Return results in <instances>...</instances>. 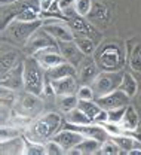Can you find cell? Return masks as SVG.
I'll use <instances>...</instances> for the list:
<instances>
[{
    "mask_svg": "<svg viewBox=\"0 0 141 155\" xmlns=\"http://www.w3.org/2000/svg\"><path fill=\"white\" fill-rule=\"evenodd\" d=\"M74 42L77 43V46L80 48V51L85 55H94L98 43L94 40L92 38H88V36H80V35H76L74 36Z\"/></svg>",
    "mask_w": 141,
    "mask_h": 155,
    "instance_id": "26",
    "label": "cell"
},
{
    "mask_svg": "<svg viewBox=\"0 0 141 155\" xmlns=\"http://www.w3.org/2000/svg\"><path fill=\"white\" fill-rule=\"evenodd\" d=\"M55 101H57V106L62 114H67L73 109L77 107V103H79V98L76 94H70V96H55Z\"/></svg>",
    "mask_w": 141,
    "mask_h": 155,
    "instance_id": "25",
    "label": "cell"
},
{
    "mask_svg": "<svg viewBox=\"0 0 141 155\" xmlns=\"http://www.w3.org/2000/svg\"><path fill=\"white\" fill-rule=\"evenodd\" d=\"M0 85L11 88L14 91L24 90V58L21 60L17 66H14L11 70L2 73L0 76Z\"/></svg>",
    "mask_w": 141,
    "mask_h": 155,
    "instance_id": "10",
    "label": "cell"
},
{
    "mask_svg": "<svg viewBox=\"0 0 141 155\" xmlns=\"http://www.w3.org/2000/svg\"><path fill=\"white\" fill-rule=\"evenodd\" d=\"M0 100H2V104H3V106L11 107L12 104L17 103L18 94H17V91H14V90H11V88L2 87V91H0Z\"/></svg>",
    "mask_w": 141,
    "mask_h": 155,
    "instance_id": "28",
    "label": "cell"
},
{
    "mask_svg": "<svg viewBox=\"0 0 141 155\" xmlns=\"http://www.w3.org/2000/svg\"><path fill=\"white\" fill-rule=\"evenodd\" d=\"M46 70L33 57H24V91L39 97L46 96Z\"/></svg>",
    "mask_w": 141,
    "mask_h": 155,
    "instance_id": "3",
    "label": "cell"
},
{
    "mask_svg": "<svg viewBox=\"0 0 141 155\" xmlns=\"http://www.w3.org/2000/svg\"><path fill=\"white\" fill-rule=\"evenodd\" d=\"M24 148H25V136L24 134H18L15 137H11V139H6V140L0 142V152H2V155L24 154Z\"/></svg>",
    "mask_w": 141,
    "mask_h": 155,
    "instance_id": "20",
    "label": "cell"
},
{
    "mask_svg": "<svg viewBox=\"0 0 141 155\" xmlns=\"http://www.w3.org/2000/svg\"><path fill=\"white\" fill-rule=\"evenodd\" d=\"M58 49H60L61 55L64 57V60L68 61V63H71L76 69L82 63V60L86 57L80 51V48L77 46V43L74 40H62V42H58Z\"/></svg>",
    "mask_w": 141,
    "mask_h": 155,
    "instance_id": "14",
    "label": "cell"
},
{
    "mask_svg": "<svg viewBox=\"0 0 141 155\" xmlns=\"http://www.w3.org/2000/svg\"><path fill=\"white\" fill-rule=\"evenodd\" d=\"M95 27L98 25H105L110 22V8L107 6V3H102V2H94V6H92V11L91 14L86 17Z\"/></svg>",
    "mask_w": 141,
    "mask_h": 155,
    "instance_id": "17",
    "label": "cell"
},
{
    "mask_svg": "<svg viewBox=\"0 0 141 155\" xmlns=\"http://www.w3.org/2000/svg\"><path fill=\"white\" fill-rule=\"evenodd\" d=\"M128 51V67L132 73H141V42L138 39H131L126 42Z\"/></svg>",
    "mask_w": 141,
    "mask_h": 155,
    "instance_id": "16",
    "label": "cell"
},
{
    "mask_svg": "<svg viewBox=\"0 0 141 155\" xmlns=\"http://www.w3.org/2000/svg\"><path fill=\"white\" fill-rule=\"evenodd\" d=\"M119 90H122L123 93H126L131 98H134V97L138 94V82H137L135 76L132 75V72H126L125 70Z\"/></svg>",
    "mask_w": 141,
    "mask_h": 155,
    "instance_id": "22",
    "label": "cell"
},
{
    "mask_svg": "<svg viewBox=\"0 0 141 155\" xmlns=\"http://www.w3.org/2000/svg\"><path fill=\"white\" fill-rule=\"evenodd\" d=\"M62 115L58 112H48L43 114L39 118H36L34 121H31L25 130L24 136L33 142H39V143H46L48 140H51L54 136L60 131L62 125Z\"/></svg>",
    "mask_w": 141,
    "mask_h": 155,
    "instance_id": "2",
    "label": "cell"
},
{
    "mask_svg": "<svg viewBox=\"0 0 141 155\" xmlns=\"http://www.w3.org/2000/svg\"><path fill=\"white\" fill-rule=\"evenodd\" d=\"M24 155H48L45 143L33 142L25 137V148H24Z\"/></svg>",
    "mask_w": 141,
    "mask_h": 155,
    "instance_id": "27",
    "label": "cell"
},
{
    "mask_svg": "<svg viewBox=\"0 0 141 155\" xmlns=\"http://www.w3.org/2000/svg\"><path fill=\"white\" fill-rule=\"evenodd\" d=\"M21 61L20 54L17 51H3L0 58V73H5L11 70L14 66H17Z\"/></svg>",
    "mask_w": 141,
    "mask_h": 155,
    "instance_id": "24",
    "label": "cell"
},
{
    "mask_svg": "<svg viewBox=\"0 0 141 155\" xmlns=\"http://www.w3.org/2000/svg\"><path fill=\"white\" fill-rule=\"evenodd\" d=\"M123 73H125V70H119V72H104V70H101L91 84V87L95 93V98L118 90L121 87Z\"/></svg>",
    "mask_w": 141,
    "mask_h": 155,
    "instance_id": "5",
    "label": "cell"
},
{
    "mask_svg": "<svg viewBox=\"0 0 141 155\" xmlns=\"http://www.w3.org/2000/svg\"><path fill=\"white\" fill-rule=\"evenodd\" d=\"M64 121L67 124H73V125H88V124H92V119L88 115H85L79 107L64 114Z\"/></svg>",
    "mask_w": 141,
    "mask_h": 155,
    "instance_id": "23",
    "label": "cell"
},
{
    "mask_svg": "<svg viewBox=\"0 0 141 155\" xmlns=\"http://www.w3.org/2000/svg\"><path fill=\"white\" fill-rule=\"evenodd\" d=\"M94 58L100 70H104V72L125 70L128 66L126 42H122L119 39L101 40L94 52Z\"/></svg>",
    "mask_w": 141,
    "mask_h": 155,
    "instance_id": "1",
    "label": "cell"
},
{
    "mask_svg": "<svg viewBox=\"0 0 141 155\" xmlns=\"http://www.w3.org/2000/svg\"><path fill=\"white\" fill-rule=\"evenodd\" d=\"M51 46H58V40L49 31H46L45 27L42 25L28 38L25 45L22 46V52L25 55H34L36 52H39L45 48H51Z\"/></svg>",
    "mask_w": 141,
    "mask_h": 155,
    "instance_id": "6",
    "label": "cell"
},
{
    "mask_svg": "<svg viewBox=\"0 0 141 155\" xmlns=\"http://www.w3.org/2000/svg\"><path fill=\"white\" fill-rule=\"evenodd\" d=\"M76 96H77L79 100H95V93H94L92 87L86 85V84H80L79 85V90H77Z\"/></svg>",
    "mask_w": 141,
    "mask_h": 155,
    "instance_id": "31",
    "label": "cell"
},
{
    "mask_svg": "<svg viewBox=\"0 0 141 155\" xmlns=\"http://www.w3.org/2000/svg\"><path fill=\"white\" fill-rule=\"evenodd\" d=\"M43 27L46 31H49L58 42L62 40H74V31L68 25V22L64 18H45Z\"/></svg>",
    "mask_w": 141,
    "mask_h": 155,
    "instance_id": "9",
    "label": "cell"
},
{
    "mask_svg": "<svg viewBox=\"0 0 141 155\" xmlns=\"http://www.w3.org/2000/svg\"><path fill=\"white\" fill-rule=\"evenodd\" d=\"M65 76H77V69L68 61H62L58 66H55L52 69H48L46 70V84H49L51 81L61 79V78Z\"/></svg>",
    "mask_w": 141,
    "mask_h": 155,
    "instance_id": "19",
    "label": "cell"
},
{
    "mask_svg": "<svg viewBox=\"0 0 141 155\" xmlns=\"http://www.w3.org/2000/svg\"><path fill=\"white\" fill-rule=\"evenodd\" d=\"M100 67L95 61L94 55H86L82 60V63L77 66V79L80 84H86L91 85L92 81L97 78V75L100 73Z\"/></svg>",
    "mask_w": 141,
    "mask_h": 155,
    "instance_id": "12",
    "label": "cell"
},
{
    "mask_svg": "<svg viewBox=\"0 0 141 155\" xmlns=\"http://www.w3.org/2000/svg\"><path fill=\"white\" fill-rule=\"evenodd\" d=\"M125 110H126V106H125V107H118V109L107 110V112H108V121H107V122H111V124H121Z\"/></svg>",
    "mask_w": 141,
    "mask_h": 155,
    "instance_id": "33",
    "label": "cell"
},
{
    "mask_svg": "<svg viewBox=\"0 0 141 155\" xmlns=\"http://www.w3.org/2000/svg\"><path fill=\"white\" fill-rule=\"evenodd\" d=\"M52 139H54L55 142H58L61 146L65 149V152L68 154L71 149H74L82 140L85 139V136L82 134V133H79V131H76V130H73V128L62 127Z\"/></svg>",
    "mask_w": 141,
    "mask_h": 155,
    "instance_id": "13",
    "label": "cell"
},
{
    "mask_svg": "<svg viewBox=\"0 0 141 155\" xmlns=\"http://www.w3.org/2000/svg\"><path fill=\"white\" fill-rule=\"evenodd\" d=\"M42 97L30 94L25 91V94H22L21 97H18L17 103H15V110L17 114H20L22 116L27 118H34L42 112L43 104H42Z\"/></svg>",
    "mask_w": 141,
    "mask_h": 155,
    "instance_id": "7",
    "label": "cell"
},
{
    "mask_svg": "<svg viewBox=\"0 0 141 155\" xmlns=\"http://www.w3.org/2000/svg\"><path fill=\"white\" fill-rule=\"evenodd\" d=\"M33 57L36 58L39 63H40L42 67H43L45 70H48V69H52V67L58 66L60 63L65 61V60H64V57L61 55L58 46L45 48V49H42V51H39V52H36Z\"/></svg>",
    "mask_w": 141,
    "mask_h": 155,
    "instance_id": "15",
    "label": "cell"
},
{
    "mask_svg": "<svg viewBox=\"0 0 141 155\" xmlns=\"http://www.w3.org/2000/svg\"><path fill=\"white\" fill-rule=\"evenodd\" d=\"M122 130L125 133H135L140 127V115H138V110L137 107L131 103L126 106V110L123 114V118H122L121 124Z\"/></svg>",
    "mask_w": 141,
    "mask_h": 155,
    "instance_id": "18",
    "label": "cell"
},
{
    "mask_svg": "<svg viewBox=\"0 0 141 155\" xmlns=\"http://www.w3.org/2000/svg\"><path fill=\"white\" fill-rule=\"evenodd\" d=\"M43 25V19L37 21H21V19H14L12 22L8 24V27L5 30H2L3 39H8L11 42H14L15 45L24 46L28 38Z\"/></svg>",
    "mask_w": 141,
    "mask_h": 155,
    "instance_id": "4",
    "label": "cell"
},
{
    "mask_svg": "<svg viewBox=\"0 0 141 155\" xmlns=\"http://www.w3.org/2000/svg\"><path fill=\"white\" fill-rule=\"evenodd\" d=\"M79 79L77 76H65L61 79L51 81L46 85V96L54 94V96H70L76 94L79 90Z\"/></svg>",
    "mask_w": 141,
    "mask_h": 155,
    "instance_id": "8",
    "label": "cell"
},
{
    "mask_svg": "<svg viewBox=\"0 0 141 155\" xmlns=\"http://www.w3.org/2000/svg\"><path fill=\"white\" fill-rule=\"evenodd\" d=\"M92 6H94V2L92 0H76L74 5H73V9L77 15L80 17H88L92 11Z\"/></svg>",
    "mask_w": 141,
    "mask_h": 155,
    "instance_id": "29",
    "label": "cell"
},
{
    "mask_svg": "<svg viewBox=\"0 0 141 155\" xmlns=\"http://www.w3.org/2000/svg\"><path fill=\"white\" fill-rule=\"evenodd\" d=\"M98 101L101 107L104 110H111V109H118V107H125L128 104H131V97L128 96L126 93H123L122 90H114L105 96H101L98 98H95Z\"/></svg>",
    "mask_w": 141,
    "mask_h": 155,
    "instance_id": "11",
    "label": "cell"
},
{
    "mask_svg": "<svg viewBox=\"0 0 141 155\" xmlns=\"http://www.w3.org/2000/svg\"><path fill=\"white\" fill-rule=\"evenodd\" d=\"M100 154L101 155H119V154H122V149H121V146L110 137L108 140H105L101 145Z\"/></svg>",
    "mask_w": 141,
    "mask_h": 155,
    "instance_id": "30",
    "label": "cell"
},
{
    "mask_svg": "<svg viewBox=\"0 0 141 155\" xmlns=\"http://www.w3.org/2000/svg\"><path fill=\"white\" fill-rule=\"evenodd\" d=\"M101 145H102V143H101L100 140H97V139L85 137L80 143H79L74 149H71L68 154H74V155H95V154H100Z\"/></svg>",
    "mask_w": 141,
    "mask_h": 155,
    "instance_id": "21",
    "label": "cell"
},
{
    "mask_svg": "<svg viewBox=\"0 0 141 155\" xmlns=\"http://www.w3.org/2000/svg\"><path fill=\"white\" fill-rule=\"evenodd\" d=\"M45 146H46V152L48 155H65V149L61 146L58 142H55L54 139H51V140H48L46 143H45Z\"/></svg>",
    "mask_w": 141,
    "mask_h": 155,
    "instance_id": "32",
    "label": "cell"
},
{
    "mask_svg": "<svg viewBox=\"0 0 141 155\" xmlns=\"http://www.w3.org/2000/svg\"><path fill=\"white\" fill-rule=\"evenodd\" d=\"M140 106H141V96H140Z\"/></svg>",
    "mask_w": 141,
    "mask_h": 155,
    "instance_id": "34",
    "label": "cell"
}]
</instances>
